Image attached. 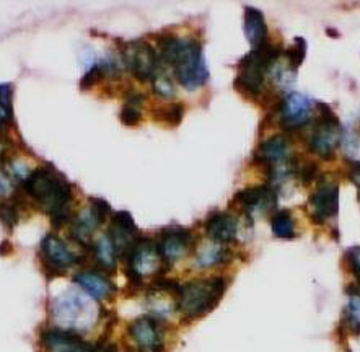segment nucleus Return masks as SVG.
Segmentation results:
<instances>
[{"label":"nucleus","mask_w":360,"mask_h":352,"mask_svg":"<svg viewBox=\"0 0 360 352\" xmlns=\"http://www.w3.org/2000/svg\"><path fill=\"white\" fill-rule=\"evenodd\" d=\"M316 106L321 111L308 136V149L313 153L320 155L321 158L329 160L341 141V124H339V118L325 103H316Z\"/></svg>","instance_id":"423d86ee"},{"label":"nucleus","mask_w":360,"mask_h":352,"mask_svg":"<svg viewBox=\"0 0 360 352\" xmlns=\"http://www.w3.org/2000/svg\"><path fill=\"white\" fill-rule=\"evenodd\" d=\"M100 224L101 222L98 220V217L95 215L94 209H91L90 206L85 207V209H82L79 214H77L74 224H72V237H74L79 243H82V245H85Z\"/></svg>","instance_id":"412c9836"},{"label":"nucleus","mask_w":360,"mask_h":352,"mask_svg":"<svg viewBox=\"0 0 360 352\" xmlns=\"http://www.w3.org/2000/svg\"><path fill=\"white\" fill-rule=\"evenodd\" d=\"M282 56V49L269 43L253 48L240 61L235 85L251 96H259L266 77L271 74Z\"/></svg>","instance_id":"20e7f679"},{"label":"nucleus","mask_w":360,"mask_h":352,"mask_svg":"<svg viewBox=\"0 0 360 352\" xmlns=\"http://www.w3.org/2000/svg\"><path fill=\"white\" fill-rule=\"evenodd\" d=\"M25 193L32 198L56 227L63 225L69 219V207L72 201L70 184L54 170L41 167L28 173L23 181Z\"/></svg>","instance_id":"f03ea898"},{"label":"nucleus","mask_w":360,"mask_h":352,"mask_svg":"<svg viewBox=\"0 0 360 352\" xmlns=\"http://www.w3.org/2000/svg\"><path fill=\"white\" fill-rule=\"evenodd\" d=\"M127 333H129L134 343H136L141 349L162 352L163 349L162 331H160V325H158L155 318L152 317L136 318L129 326H127Z\"/></svg>","instance_id":"dca6fc26"},{"label":"nucleus","mask_w":360,"mask_h":352,"mask_svg":"<svg viewBox=\"0 0 360 352\" xmlns=\"http://www.w3.org/2000/svg\"><path fill=\"white\" fill-rule=\"evenodd\" d=\"M193 243V234L181 227H169L165 229L157 241L158 251H160L162 260L167 264L181 260L186 255Z\"/></svg>","instance_id":"4468645a"},{"label":"nucleus","mask_w":360,"mask_h":352,"mask_svg":"<svg viewBox=\"0 0 360 352\" xmlns=\"http://www.w3.org/2000/svg\"><path fill=\"white\" fill-rule=\"evenodd\" d=\"M89 313L90 305L75 292H65L53 302V317L59 325L65 326V329L74 331L72 328H80Z\"/></svg>","instance_id":"6e6552de"},{"label":"nucleus","mask_w":360,"mask_h":352,"mask_svg":"<svg viewBox=\"0 0 360 352\" xmlns=\"http://www.w3.org/2000/svg\"><path fill=\"white\" fill-rule=\"evenodd\" d=\"M342 325L354 334H360V295H349V303L344 310Z\"/></svg>","instance_id":"a878e982"},{"label":"nucleus","mask_w":360,"mask_h":352,"mask_svg":"<svg viewBox=\"0 0 360 352\" xmlns=\"http://www.w3.org/2000/svg\"><path fill=\"white\" fill-rule=\"evenodd\" d=\"M184 116V105L181 103H172V105L162 108V110H157L153 113V118H157L158 121L172 124V126H178L179 122L183 121Z\"/></svg>","instance_id":"bb28decb"},{"label":"nucleus","mask_w":360,"mask_h":352,"mask_svg":"<svg viewBox=\"0 0 360 352\" xmlns=\"http://www.w3.org/2000/svg\"><path fill=\"white\" fill-rule=\"evenodd\" d=\"M74 282L77 286L84 289V291L96 300H106L111 298L116 292L115 284L110 279L98 274L95 271H82L77 272L74 276Z\"/></svg>","instance_id":"a211bd4d"},{"label":"nucleus","mask_w":360,"mask_h":352,"mask_svg":"<svg viewBox=\"0 0 360 352\" xmlns=\"http://www.w3.org/2000/svg\"><path fill=\"white\" fill-rule=\"evenodd\" d=\"M39 256L46 269H49L54 274H63L65 272V269L79 263V258H77L75 253L59 237L53 234L46 235L41 240Z\"/></svg>","instance_id":"9d476101"},{"label":"nucleus","mask_w":360,"mask_h":352,"mask_svg":"<svg viewBox=\"0 0 360 352\" xmlns=\"http://www.w3.org/2000/svg\"><path fill=\"white\" fill-rule=\"evenodd\" d=\"M44 348L48 352H95L94 346L70 329L51 328L41 334Z\"/></svg>","instance_id":"2eb2a0df"},{"label":"nucleus","mask_w":360,"mask_h":352,"mask_svg":"<svg viewBox=\"0 0 360 352\" xmlns=\"http://www.w3.org/2000/svg\"><path fill=\"white\" fill-rule=\"evenodd\" d=\"M235 203H238L243 209L251 210H264L267 207L276 204V191L271 186H253V188H245L235 196Z\"/></svg>","instance_id":"6ab92c4d"},{"label":"nucleus","mask_w":360,"mask_h":352,"mask_svg":"<svg viewBox=\"0 0 360 352\" xmlns=\"http://www.w3.org/2000/svg\"><path fill=\"white\" fill-rule=\"evenodd\" d=\"M290 141L287 136L277 134L261 144L255 153V160L271 168V175H276L282 167L290 165Z\"/></svg>","instance_id":"f8f14e48"},{"label":"nucleus","mask_w":360,"mask_h":352,"mask_svg":"<svg viewBox=\"0 0 360 352\" xmlns=\"http://www.w3.org/2000/svg\"><path fill=\"white\" fill-rule=\"evenodd\" d=\"M10 193H12V181H10L7 172L0 165V198H5Z\"/></svg>","instance_id":"c9c22d12"},{"label":"nucleus","mask_w":360,"mask_h":352,"mask_svg":"<svg viewBox=\"0 0 360 352\" xmlns=\"http://www.w3.org/2000/svg\"><path fill=\"white\" fill-rule=\"evenodd\" d=\"M143 103V95H139V93H131L127 96L126 105L122 106L121 110V121L126 124V126H134L141 121V105Z\"/></svg>","instance_id":"393cba45"},{"label":"nucleus","mask_w":360,"mask_h":352,"mask_svg":"<svg viewBox=\"0 0 360 352\" xmlns=\"http://www.w3.org/2000/svg\"><path fill=\"white\" fill-rule=\"evenodd\" d=\"M271 229H272V234H274L277 238H285V240L294 238L295 224H294V219H292L290 210L276 212L271 219Z\"/></svg>","instance_id":"5701e85b"},{"label":"nucleus","mask_w":360,"mask_h":352,"mask_svg":"<svg viewBox=\"0 0 360 352\" xmlns=\"http://www.w3.org/2000/svg\"><path fill=\"white\" fill-rule=\"evenodd\" d=\"M284 56L287 59V65L290 70H297L302 65L303 59L307 56V41L303 38H295V43L292 48L284 51Z\"/></svg>","instance_id":"cd10ccee"},{"label":"nucleus","mask_w":360,"mask_h":352,"mask_svg":"<svg viewBox=\"0 0 360 352\" xmlns=\"http://www.w3.org/2000/svg\"><path fill=\"white\" fill-rule=\"evenodd\" d=\"M101 75H103L101 65H94V67H91V69L86 72L84 77H82V82H80L82 90H86V88L94 87L96 82L101 79Z\"/></svg>","instance_id":"72a5a7b5"},{"label":"nucleus","mask_w":360,"mask_h":352,"mask_svg":"<svg viewBox=\"0 0 360 352\" xmlns=\"http://www.w3.org/2000/svg\"><path fill=\"white\" fill-rule=\"evenodd\" d=\"M152 88L153 92L162 98H173L174 93H176L172 79H169L162 69H158L155 72V75L152 77Z\"/></svg>","instance_id":"c85d7f7f"},{"label":"nucleus","mask_w":360,"mask_h":352,"mask_svg":"<svg viewBox=\"0 0 360 352\" xmlns=\"http://www.w3.org/2000/svg\"><path fill=\"white\" fill-rule=\"evenodd\" d=\"M225 289H227V282L220 276L196 279V281L183 284L176 295L178 312L188 320L202 317L217 307Z\"/></svg>","instance_id":"7ed1b4c3"},{"label":"nucleus","mask_w":360,"mask_h":352,"mask_svg":"<svg viewBox=\"0 0 360 352\" xmlns=\"http://www.w3.org/2000/svg\"><path fill=\"white\" fill-rule=\"evenodd\" d=\"M346 258H347L349 266H351L352 274L357 279V286L360 287V246H356V248H351V250H347Z\"/></svg>","instance_id":"2f4dec72"},{"label":"nucleus","mask_w":360,"mask_h":352,"mask_svg":"<svg viewBox=\"0 0 360 352\" xmlns=\"http://www.w3.org/2000/svg\"><path fill=\"white\" fill-rule=\"evenodd\" d=\"M95 352H117L115 344H105V346H98L95 348Z\"/></svg>","instance_id":"e433bc0d"},{"label":"nucleus","mask_w":360,"mask_h":352,"mask_svg":"<svg viewBox=\"0 0 360 352\" xmlns=\"http://www.w3.org/2000/svg\"><path fill=\"white\" fill-rule=\"evenodd\" d=\"M205 234L217 245L233 241L238 235V219L229 212H212L205 219Z\"/></svg>","instance_id":"f3484780"},{"label":"nucleus","mask_w":360,"mask_h":352,"mask_svg":"<svg viewBox=\"0 0 360 352\" xmlns=\"http://www.w3.org/2000/svg\"><path fill=\"white\" fill-rule=\"evenodd\" d=\"M230 251L225 250L222 245H210L200 250L196 256V264L200 268H210L215 264H222L229 261Z\"/></svg>","instance_id":"b1692460"},{"label":"nucleus","mask_w":360,"mask_h":352,"mask_svg":"<svg viewBox=\"0 0 360 352\" xmlns=\"http://www.w3.org/2000/svg\"><path fill=\"white\" fill-rule=\"evenodd\" d=\"M245 34L253 48L267 43V25L261 10L245 7Z\"/></svg>","instance_id":"aec40b11"},{"label":"nucleus","mask_w":360,"mask_h":352,"mask_svg":"<svg viewBox=\"0 0 360 352\" xmlns=\"http://www.w3.org/2000/svg\"><path fill=\"white\" fill-rule=\"evenodd\" d=\"M160 61L172 67L183 88L193 92L209 79L204 51L198 41L165 36L160 39Z\"/></svg>","instance_id":"f257e3e1"},{"label":"nucleus","mask_w":360,"mask_h":352,"mask_svg":"<svg viewBox=\"0 0 360 352\" xmlns=\"http://www.w3.org/2000/svg\"><path fill=\"white\" fill-rule=\"evenodd\" d=\"M310 219L318 225H323L329 219L338 215L339 210V186L334 181L320 180L315 193L310 196Z\"/></svg>","instance_id":"1a4fd4ad"},{"label":"nucleus","mask_w":360,"mask_h":352,"mask_svg":"<svg viewBox=\"0 0 360 352\" xmlns=\"http://www.w3.org/2000/svg\"><path fill=\"white\" fill-rule=\"evenodd\" d=\"M127 269L126 276L134 286L142 284V279L153 274H162L169 268V264L162 260L158 251L157 241L150 238H139L136 245L127 253Z\"/></svg>","instance_id":"39448f33"},{"label":"nucleus","mask_w":360,"mask_h":352,"mask_svg":"<svg viewBox=\"0 0 360 352\" xmlns=\"http://www.w3.org/2000/svg\"><path fill=\"white\" fill-rule=\"evenodd\" d=\"M0 224H2L7 230H12L13 227L18 224L17 207L2 201V203H0Z\"/></svg>","instance_id":"7c9ffc66"},{"label":"nucleus","mask_w":360,"mask_h":352,"mask_svg":"<svg viewBox=\"0 0 360 352\" xmlns=\"http://www.w3.org/2000/svg\"><path fill=\"white\" fill-rule=\"evenodd\" d=\"M313 100L302 93H290L282 100L279 106V118L282 127L287 131H295L310 121L313 115Z\"/></svg>","instance_id":"9b49d317"},{"label":"nucleus","mask_w":360,"mask_h":352,"mask_svg":"<svg viewBox=\"0 0 360 352\" xmlns=\"http://www.w3.org/2000/svg\"><path fill=\"white\" fill-rule=\"evenodd\" d=\"M90 207H91V209H94L95 215L98 217V220L101 222V224L108 219V215L111 214V207H110V204L106 203L105 199H98V198L90 199Z\"/></svg>","instance_id":"473e14b6"},{"label":"nucleus","mask_w":360,"mask_h":352,"mask_svg":"<svg viewBox=\"0 0 360 352\" xmlns=\"http://www.w3.org/2000/svg\"><path fill=\"white\" fill-rule=\"evenodd\" d=\"M122 58L137 80L152 79L162 64L157 49L146 41H132L127 44Z\"/></svg>","instance_id":"0eeeda50"},{"label":"nucleus","mask_w":360,"mask_h":352,"mask_svg":"<svg viewBox=\"0 0 360 352\" xmlns=\"http://www.w3.org/2000/svg\"><path fill=\"white\" fill-rule=\"evenodd\" d=\"M359 199H360V189H359Z\"/></svg>","instance_id":"4c0bfd02"},{"label":"nucleus","mask_w":360,"mask_h":352,"mask_svg":"<svg viewBox=\"0 0 360 352\" xmlns=\"http://www.w3.org/2000/svg\"><path fill=\"white\" fill-rule=\"evenodd\" d=\"M12 118V87L0 84V127Z\"/></svg>","instance_id":"c756f323"},{"label":"nucleus","mask_w":360,"mask_h":352,"mask_svg":"<svg viewBox=\"0 0 360 352\" xmlns=\"http://www.w3.org/2000/svg\"><path fill=\"white\" fill-rule=\"evenodd\" d=\"M298 175H300V180L303 181V183L308 184L318 178V167L315 163H307L300 168Z\"/></svg>","instance_id":"f704fd0d"},{"label":"nucleus","mask_w":360,"mask_h":352,"mask_svg":"<svg viewBox=\"0 0 360 352\" xmlns=\"http://www.w3.org/2000/svg\"><path fill=\"white\" fill-rule=\"evenodd\" d=\"M94 256L98 266L101 269H105L108 272H112L116 269V263H117V251L115 245H112L110 235H101L98 240L95 241L94 245Z\"/></svg>","instance_id":"4be33fe9"},{"label":"nucleus","mask_w":360,"mask_h":352,"mask_svg":"<svg viewBox=\"0 0 360 352\" xmlns=\"http://www.w3.org/2000/svg\"><path fill=\"white\" fill-rule=\"evenodd\" d=\"M108 235H110L112 245L116 248L117 256H127L131 248L141 238L139 237L136 222H134L132 215L127 210H120L112 214Z\"/></svg>","instance_id":"ddd939ff"}]
</instances>
